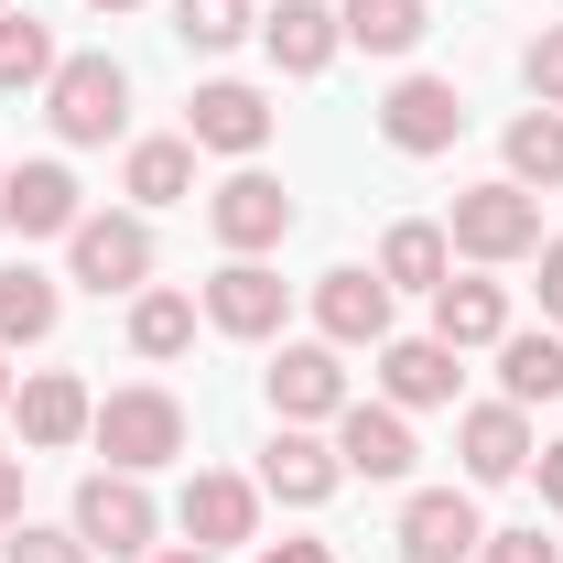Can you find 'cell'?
<instances>
[{
    "label": "cell",
    "mask_w": 563,
    "mask_h": 563,
    "mask_svg": "<svg viewBox=\"0 0 563 563\" xmlns=\"http://www.w3.org/2000/svg\"><path fill=\"white\" fill-rule=\"evenodd\" d=\"M87 433H98V455H109L120 477H152V466H174V455H185V401L141 379V390H109Z\"/></svg>",
    "instance_id": "obj_1"
},
{
    "label": "cell",
    "mask_w": 563,
    "mask_h": 563,
    "mask_svg": "<svg viewBox=\"0 0 563 563\" xmlns=\"http://www.w3.org/2000/svg\"><path fill=\"white\" fill-rule=\"evenodd\" d=\"M44 120H55V141H120V120H131V66L120 55H66V66L44 76Z\"/></svg>",
    "instance_id": "obj_2"
},
{
    "label": "cell",
    "mask_w": 563,
    "mask_h": 563,
    "mask_svg": "<svg viewBox=\"0 0 563 563\" xmlns=\"http://www.w3.org/2000/svg\"><path fill=\"white\" fill-rule=\"evenodd\" d=\"M444 239H455V250H466V261H531V250H542V196H531V185H509V174H498V185H466V196H455V217H444Z\"/></svg>",
    "instance_id": "obj_3"
},
{
    "label": "cell",
    "mask_w": 563,
    "mask_h": 563,
    "mask_svg": "<svg viewBox=\"0 0 563 563\" xmlns=\"http://www.w3.org/2000/svg\"><path fill=\"white\" fill-rule=\"evenodd\" d=\"M152 531H163V509H152L141 477L98 466V477L76 488V542H87V553H152Z\"/></svg>",
    "instance_id": "obj_4"
},
{
    "label": "cell",
    "mask_w": 563,
    "mask_h": 563,
    "mask_svg": "<svg viewBox=\"0 0 563 563\" xmlns=\"http://www.w3.org/2000/svg\"><path fill=\"white\" fill-rule=\"evenodd\" d=\"M455 131H466V98H455L444 76H401V87L379 98V141H390V152H412V163L455 152Z\"/></svg>",
    "instance_id": "obj_5"
},
{
    "label": "cell",
    "mask_w": 563,
    "mask_h": 563,
    "mask_svg": "<svg viewBox=\"0 0 563 563\" xmlns=\"http://www.w3.org/2000/svg\"><path fill=\"white\" fill-rule=\"evenodd\" d=\"M207 228L228 239V261H261V250L292 239V196H282L272 174H228V185L207 196Z\"/></svg>",
    "instance_id": "obj_6"
},
{
    "label": "cell",
    "mask_w": 563,
    "mask_h": 563,
    "mask_svg": "<svg viewBox=\"0 0 563 563\" xmlns=\"http://www.w3.org/2000/svg\"><path fill=\"white\" fill-rule=\"evenodd\" d=\"M66 261H76L87 292H141V282H152V228H141V217H76Z\"/></svg>",
    "instance_id": "obj_7"
},
{
    "label": "cell",
    "mask_w": 563,
    "mask_h": 563,
    "mask_svg": "<svg viewBox=\"0 0 563 563\" xmlns=\"http://www.w3.org/2000/svg\"><path fill=\"white\" fill-rule=\"evenodd\" d=\"M412 422L390 412V401H347V412H336V466H347V477H368V488H401V477H412Z\"/></svg>",
    "instance_id": "obj_8"
},
{
    "label": "cell",
    "mask_w": 563,
    "mask_h": 563,
    "mask_svg": "<svg viewBox=\"0 0 563 563\" xmlns=\"http://www.w3.org/2000/svg\"><path fill=\"white\" fill-rule=\"evenodd\" d=\"M390 542H401L412 563H466L477 542H488V520H477V498H466V488H412Z\"/></svg>",
    "instance_id": "obj_9"
},
{
    "label": "cell",
    "mask_w": 563,
    "mask_h": 563,
    "mask_svg": "<svg viewBox=\"0 0 563 563\" xmlns=\"http://www.w3.org/2000/svg\"><path fill=\"white\" fill-rule=\"evenodd\" d=\"M336 477H347V466H336V444H325L314 422H282L272 444H261V488H272L282 509H325Z\"/></svg>",
    "instance_id": "obj_10"
},
{
    "label": "cell",
    "mask_w": 563,
    "mask_h": 563,
    "mask_svg": "<svg viewBox=\"0 0 563 563\" xmlns=\"http://www.w3.org/2000/svg\"><path fill=\"white\" fill-rule=\"evenodd\" d=\"M185 141H196V152H239V163H250V152L272 141V98H261V87H239V76H217V87L185 98Z\"/></svg>",
    "instance_id": "obj_11"
},
{
    "label": "cell",
    "mask_w": 563,
    "mask_h": 563,
    "mask_svg": "<svg viewBox=\"0 0 563 563\" xmlns=\"http://www.w3.org/2000/svg\"><path fill=\"white\" fill-rule=\"evenodd\" d=\"M174 531L196 542V553H228V542H250L261 531V488L250 477H185V498H174Z\"/></svg>",
    "instance_id": "obj_12"
},
{
    "label": "cell",
    "mask_w": 563,
    "mask_h": 563,
    "mask_svg": "<svg viewBox=\"0 0 563 563\" xmlns=\"http://www.w3.org/2000/svg\"><path fill=\"white\" fill-rule=\"evenodd\" d=\"M76 174L66 163H11V174H0V228H11V239H66L76 228Z\"/></svg>",
    "instance_id": "obj_13"
},
{
    "label": "cell",
    "mask_w": 563,
    "mask_h": 563,
    "mask_svg": "<svg viewBox=\"0 0 563 563\" xmlns=\"http://www.w3.org/2000/svg\"><path fill=\"white\" fill-rule=\"evenodd\" d=\"M455 455H466V477H477V488L531 477V412H520V401H477V412L455 422Z\"/></svg>",
    "instance_id": "obj_14"
},
{
    "label": "cell",
    "mask_w": 563,
    "mask_h": 563,
    "mask_svg": "<svg viewBox=\"0 0 563 563\" xmlns=\"http://www.w3.org/2000/svg\"><path fill=\"white\" fill-rule=\"evenodd\" d=\"M272 412L282 422H336L347 412V357L325 347V336L314 347H282L272 357Z\"/></svg>",
    "instance_id": "obj_15"
},
{
    "label": "cell",
    "mask_w": 563,
    "mask_h": 563,
    "mask_svg": "<svg viewBox=\"0 0 563 563\" xmlns=\"http://www.w3.org/2000/svg\"><path fill=\"white\" fill-rule=\"evenodd\" d=\"M314 325H325V347H390V282L379 272H325L314 282Z\"/></svg>",
    "instance_id": "obj_16"
},
{
    "label": "cell",
    "mask_w": 563,
    "mask_h": 563,
    "mask_svg": "<svg viewBox=\"0 0 563 563\" xmlns=\"http://www.w3.org/2000/svg\"><path fill=\"white\" fill-rule=\"evenodd\" d=\"M379 401L390 412H444L455 401V347L444 336H390L379 347Z\"/></svg>",
    "instance_id": "obj_17"
},
{
    "label": "cell",
    "mask_w": 563,
    "mask_h": 563,
    "mask_svg": "<svg viewBox=\"0 0 563 563\" xmlns=\"http://www.w3.org/2000/svg\"><path fill=\"white\" fill-rule=\"evenodd\" d=\"M282 314H292V292H282V272H261V261H228V272L207 282V325L217 336H282Z\"/></svg>",
    "instance_id": "obj_18"
},
{
    "label": "cell",
    "mask_w": 563,
    "mask_h": 563,
    "mask_svg": "<svg viewBox=\"0 0 563 563\" xmlns=\"http://www.w3.org/2000/svg\"><path fill=\"white\" fill-rule=\"evenodd\" d=\"M261 44H272L282 76H325V66H336V44H347V22H336L325 0H282L272 22H261Z\"/></svg>",
    "instance_id": "obj_19"
},
{
    "label": "cell",
    "mask_w": 563,
    "mask_h": 563,
    "mask_svg": "<svg viewBox=\"0 0 563 563\" xmlns=\"http://www.w3.org/2000/svg\"><path fill=\"white\" fill-rule=\"evenodd\" d=\"M379 282H390V292H444V282H455V239H444L433 217H401V228L379 239Z\"/></svg>",
    "instance_id": "obj_20"
},
{
    "label": "cell",
    "mask_w": 563,
    "mask_h": 563,
    "mask_svg": "<svg viewBox=\"0 0 563 563\" xmlns=\"http://www.w3.org/2000/svg\"><path fill=\"white\" fill-rule=\"evenodd\" d=\"M87 422H98V401L76 390L66 368H33V379H22V444H44V455H55V444L87 433Z\"/></svg>",
    "instance_id": "obj_21"
},
{
    "label": "cell",
    "mask_w": 563,
    "mask_h": 563,
    "mask_svg": "<svg viewBox=\"0 0 563 563\" xmlns=\"http://www.w3.org/2000/svg\"><path fill=\"white\" fill-rule=\"evenodd\" d=\"M433 336L455 357L498 347V336H509V292H498V282H444V292H433Z\"/></svg>",
    "instance_id": "obj_22"
},
{
    "label": "cell",
    "mask_w": 563,
    "mask_h": 563,
    "mask_svg": "<svg viewBox=\"0 0 563 563\" xmlns=\"http://www.w3.org/2000/svg\"><path fill=\"white\" fill-rule=\"evenodd\" d=\"M336 22H347L357 55H412L433 33V0H336Z\"/></svg>",
    "instance_id": "obj_23"
},
{
    "label": "cell",
    "mask_w": 563,
    "mask_h": 563,
    "mask_svg": "<svg viewBox=\"0 0 563 563\" xmlns=\"http://www.w3.org/2000/svg\"><path fill=\"white\" fill-rule=\"evenodd\" d=\"M55 314H66V292L33 272V261H11V272H0V347H44V336H55Z\"/></svg>",
    "instance_id": "obj_24"
},
{
    "label": "cell",
    "mask_w": 563,
    "mask_h": 563,
    "mask_svg": "<svg viewBox=\"0 0 563 563\" xmlns=\"http://www.w3.org/2000/svg\"><path fill=\"white\" fill-rule=\"evenodd\" d=\"M120 185H131V207H185V196H196V141L174 131V141H131V174H120Z\"/></svg>",
    "instance_id": "obj_25"
},
{
    "label": "cell",
    "mask_w": 563,
    "mask_h": 563,
    "mask_svg": "<svg viewBox=\"0 0 563 563\" xmlns=\"http://www.w3.org/2000/svg\"><path fill=\"white\" fill-rule=\"evenodd\" d=\"M498 390L531 412V401H563V336H498Z\"/></svg>",
    "instance_id": "obj_26"
},
{
    "label": "cell",
    "mask_w": 563,
    "mask_h": 563,
    "mask_svg": "<svg viewBox=\"0 0 563 563\" xmlns=\"http://www.w3.org/2000/svg\"><path fill=\"white\" fill-rule=\"evenodd\" d=\"M509 185H531V196L563 185V109H520L509 120Z\"/></svg>",
    "instance_id": "obj_27"
},
{
    "label": "cell",
    "mask_w": 563,
    "mask_h": 563,
    "mask_svg": "<svg viewBox=\"0 0 563 563\" xmlns=\"http://www.w3.org/2000/svg\"><path fill=\"white\" fill-rule=\"evenodd\" d=\"M131 347L141 357H185L196 347V292H152V282H141L131 292Z\"/></svg>",
    "instance_id": "obj_28"
},
{
    "label": "cell",
    "mask_w": 563,
    "mask_h": 563,
    "mask_svg": "<svg viewBox=\"0 0 563 563\" xmlns=\"http://www.w3.org/2000/svg\"><path fill=\"white\" fill-rule=\"evenodd\" d=\"M55 66H66V55H55V33H44L33 11H0V87H44Z\"/></svg>",
    "instance_id": "obj_29"
},
{
    "label": "cell",
    "mask_w": 563,
    "mask_h": 563,
    "mask_svg": "<svg viewBox=\"0 0 563 563\" xmlns=\"http://www.w3.org/2000/svg\"><path fill=\"white\" fill-rule=\"evenodd\" d=\"M174 33H185L196 55H228V44L250 33V0H174Z\"/></svg>",
    "instance_id": "obj_30"
},
{
    "label": "cell",
    "mask_w": 563,
    "mask_h": 563,
    "mask_svg": "<svg viewBox=\"0 0 563 563\" xmlns=\"http://www.w3.org/2000/svg\"><path fill=\"white\" fill-rule=\"evenodd\" d=\"M11 563H98V553L76 542V520H66V531H44V520H11Z\"/></svg>",
    "instance_id": "obj_31"
},
{
    "label": "cell",
    "mask_w": 563,
    "mask_h": 563,
    "mask_svg": "<svg viewBox=\"0 0 563 563\" xmlns=\"http://www.w3.org/2000/svg\"><path fill=\"white\" fill-rule=\"evenodd\" d=\"M477 553H488V563H563V542H553V531H488Z\"/></svg>",
    "instance_id": "obj_32"
},
{
    "label": "cell",
    "mask_w": 563,
    "mask_h": 563,
    "mask_svg": "<svg viewBox=\"0 0 563 563\" xmlns=\"http://www.w3.org/2000/svg\"><path fill=\"white\" fill-rule=\"evenodd\" d=\"M531 98H542V109H563V33H542V44H531Z\"/></svg>",
    "instance_id": "obj_33"
},
{
    "label": "cell",
    "mask_w": 563,
    "mask_h": 563,
    "mask_svg": "<svg viewBox=\"0 0 563 563\" xmlns=\"http://www.w3.org/2000/svg\"><path fill=\"white\" fill-rule=\"evenodd\" d=\"M531 477H542V509H563V444H531Z\"/></svg>",
    "instance_id": "obj_34"
},
{
    "label": "cell",
    "mask_w": 563,
    "mask_h": 563,
    "mask_svg": "<svg viewBox=\"0 0 563 563\" xmlns=\"http://www.w3.org/2000/svg\"><path fill=\"white\" fill-rule=\"evenodd\" d=\"M542 314L563 325V239H542Z\"/></svg>",
    "instance_id": "obj_35"
},
{
    "label": "cell",
    "mask_w": 563,
    "mask_h": 563,
    "mask_svg": "<svg viewBox=\"0 0 563 563\" xmlns=\"http://www.w3.org/2000/svg\"><path fill=\"white\" fill-rule=\"evenodd\" d=\"M22 520V455H0V531Z\"/></svg>",
    "instance_id": "obj_36"
},
{
    "label": "cell",
    "mask_w": 563,
    "mask_h": 563,
    "mask_svg": "<svg viewBox=\"0 0 563 563\" xmlns=\"http://www.w3.org/2000/svg\"><path fill=\"white\" fill-rule=\"evenodd\" d=\"M261 563H336L325 542H261Z\"/></svg>",
    "instance_id": "obj_37"
},
{
    "label": "cell",
    "mask_w": 563,
    "mask_h": 563,
    "mask_svg": "<svg viewBox=\"0 0 563 563\" xmlns=\"http://www.w3.org/2000/svg\"><path fill=\"white\" fill-rule=\"evenodd\" d=\"M163 563H217V553H196V542H185V553H163Z\"/></svg>",
    "instance_id": "obj_38"
},
{
    "label": "cell",
    "mask_w": 563,
    "mask_h": 563,
    "mask_svg": "<svg viewBox=\"0 0 563 563\" xmlns=\"http://www.w3.org/2000/svg\"><path fill=\"white\" fill-rule=\"evenodd\" d=\"M87 11H141V0H87Z\"/></svg>",
    "instance_id": "obj_39"
},
{
    "label": "cell",
    "mask_w": 563,
    "mask_h": 563,
    "mask_svg": "<svg viewBox=\"0 0 563 563\" xmlns=\"http://www.w3.org/2000/svg\"><path fill=\"white\" fill-rule=\"evenodd\" d=\"M0 401H11V368H0Z\"/></svg>",
    "instance_id": "obj_40"
},
{
    "label": "cell",
    "mask_w": 563,
    "mask_h": 563,
    "mask_svg": "<svg viewBox=\"0 0 563 563\" xmlns=\"http://www.w3.org/2000/svg\"><path fill=\"white\" fill-rule=\"evenodd\" d=\"M0 11H11V0H0Z\"/></svg>",
    "instance_id": "obj_41"
}]
</instances>
